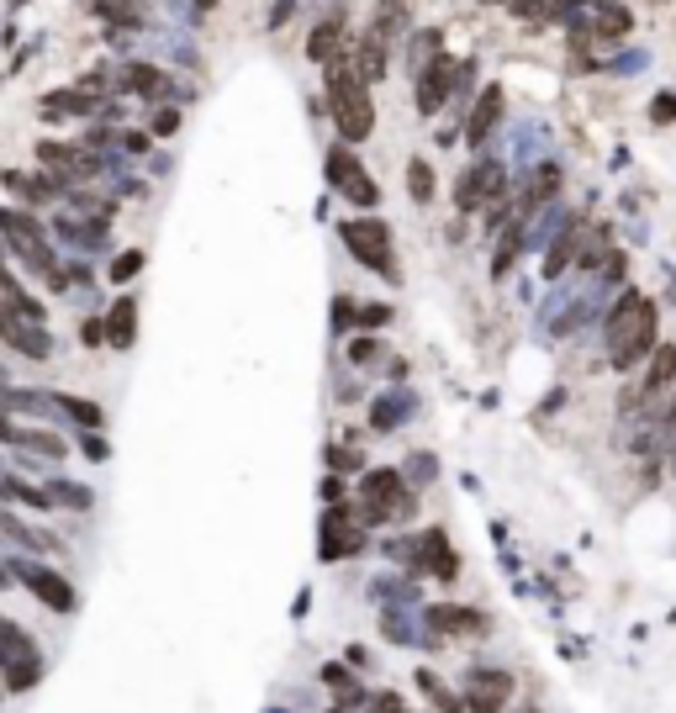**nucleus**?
Segmentation results:
<instances>
[{"label":"nucleus","mask_w":676,"mask_h":713,"mask_svg":"<svg viewBox=\"0 0 676 713\" xmlns=\"http://www.w3.org/2000/svg\"><path fill=\"white\" fill-rule=\"evenodd\" d=\"M655 339H661V312H655V302L645 291H624L608 312V360L618 370H629L655 349Z\"/></svg>","instance_id":"nucleus-1"},{"label":"nucleus","mask_w":676,"mask_h":713,"mask_svg":"<svg viewBox=\"0 0 676 713\" xmlns=\"http://www.w3.org/2000/svg\"><path fill=\"white\" fill-rule=\"evenodd\" d=\"M328 106H333V122L349 143H365L370 127H375V106L365 96V85H354V69L349 64H333L328 74Z\"/></svg>","instance_id":"nucleus-2"},{"label":"nucleus","mask_w":676,"mask_h":713,"mask_svg":"<svg viewBox=\"0 0 676 713\" xmlns=\"http://www.w3.org/2000/svg\"><path fill=\"white\" fill-rule=\"evenodd\" d=\"M344 243L354 249V259L360 265H370L375 275H397V265H391V228L381 217H354V222H344Z\"/></svg>","instance_id":"nucleus-3"},{"label":"nucleus","mask_w":676,"mask_h":713,"mask_svg":"<svg viewBox=\"0 0 676 713\" xmlns=\"http://www.w3.org/2000/svg\"><path fill=\"white\" fill-rule=\"evenodd\" d=\"M360 492H365V518H407L412 513V492L402 486L397 471H370Z\"/></svg>","instance_id":"nucleus-4"},{"label":"nucleus","mask_w":676,"mask_h":713,"mask_svg":"<svg viewBox=\"0 0 676 713\" xmlns=\"http://www.w3.org/2000/svg\"><path fill=\"white\" fill-rule=\"evenodd\" d=\"M16 576L27 581V587L43 597L48 608H59V613H69L74 608V587L59 576V571H48V566H37V560H16Z\"/></svg>","instance_id":"nucleus-5"},{"label":"nucleus","mask_w":676,"mask_h":713,"mask_svg":"<svg viewBox=\"0 0 676 713\" xmlns=\"http://www.w3.org/2000/svg\"><path fill=\"white\" fill-rule=\"evenodd\" d=\"M328 175H333V180L349 191V201H360V206H375V201H381V191H375V180L360 170V164H354V154H349V148H333V154H328Z\"/></svg>","instance_id":"nucleus-6"},{"label":"nucleus","mask_w":676,"mask_h":713,"mask_svg":"<svg viewBox=\"0 0 676 713\" xmlns=\"http://www.w3.org/2000/svg\"><path fill=\"white\" fill-rule=\"evenodd\" d=\"M0 333H6L11 349L32 354V360H48V333L37 328V323H22V317H16L11 307H0Z\"/></svg>","instance_id":"nucleus-7"},{"label":"nucleus","mask_w":676,"mask_h":713,"mask_svg":"<svg viewBox=\"0 0 676 713\" xmlns=\"http://www.w3.org/2000/svg\"><path fill=\"white\" fill-rule=\"evenodd\" d=\"M497 185H502V164H492V159L471 164V175H465V185H460V206H465V212H476L481 196H492Z\"/></svg>","instance_id":"nucleus-8"},{"label":"nucleus","mask_w":676,"mask_h":713,"mask_svg":"<svg viewBox=\"0 0 676 713\" xmlns=\"http://www.w3.org/2000/svg\"><path fill=\"white\" fill-rule=\"evenodd\" d=\"M101 328H106V344H111V349H127V344H133V339H138V302H133V296H122V302L106 312Z\"/></svg>","instance_id":"nucleus-9"},{"label":"nucleus","mask_w":676,"mask_h":713,"mask_svg":"<svg viewBox=\"0 0 676 713\" xmlns=\"http://www.w3.org/2000/svg\"><path fill=\"white\" fill-rule=\"evenodd\" d=\"M344 523H349V513H344V508H333V513L323 518V555H328V560L354 555V550L365 544V534H344Z\"/></svg>","instance_id":"nucleus-10"},{"label":"nucleus","mask_w":676,"mask_h":713,"mask_svg":"<svg viewBox=\"0 0 676 713\" xmlns=\"http://www.w3.org/2000/svg\"><path fill=\"white\" fill-rule=\"evenodd\" d=\"M449 80H455V64H449V59H439L434 69L423 74V90H418V111H439V106H444V96H449Z\"/></svg>","instance_id":"nucleus-11"},{"label":"nucleus","mask_w":676,"mask_h":713,"mask_svg":"<svg viewBox=\"0 0 676 713\" xmlns=\"http://www.w3.org/2000/svg\"><path fill=\"white\" fill-rule=\"evenodd\" d=\"M676 381V344H661L650 349V370H645V391L655 397V391H666Z\"/></svg>","instance_id":"nucleus-12"},{"label":"nucleus","mask_w":676,"mask_h":713,"mask_svg":"<svg viewBox=\"0 0 676 713\" xmlns=\"http://www.w3.org/2000/svg\"><path fill=\"white\" fill-rule=\"evenodd\" d=\"M502 122V90L492 85V90H486V96H481V106H476V117H471V138L481 143L486 133H492V127Z\"/></svg>","instance_id":"nucleus-13"},{"label":"nucleus","mask_w":676,"mask_h":713,"mask_svg":"<svg viewBox=\"0 0 676 713\" xmlns=\"http://www.w3.org/2000/svg\"><path fill=\"white\" fill-rule=\"evenodd\" d=\"M428 618H434L439 629H455V634H481V629H486V618L471 613V608H434Z\"/></svg>","instance_id":"nucleus-14"},{"label":"nucleus","mask_w":676,"mask_h":713,"mask_svg":"<svg viewBox=\"0 0 676 713\" xmlns=\"http://www.w3.org/2000/svg\"><path fill=\"white\" fill-rule=\"evenodd\" d=\"M423 550H428V555H423V566L434 571V576H455V555H449V539H444V534H428V539H423Z\"/></svg>","instance_id":"nucleus-15"},{"label":"nucleus","mask_w":676,"mask_h":713,"mask_svg":"<svg viewBox=\"0 0 676 713\" xmlns=\"http://www.w3.org/2000/svg\"><path fill=\"white\" fill-rule=\"evenodd\" d=\"M338 32H344V27H338V16H328V22L323 27H317L312 37H307V59L317 64V59H333V48H338Z\"/></svg>","instance_id":"nucleus-16"},{"label":"nucleus","mask_w":676,"mask_h":713,"mask_svg":"<svg viewBox=\"0 0 676 713\" xmlns=\"http://www.w3.org/2000/svg\"><path fill=\"white\" fill-rule=\"evenodd\" d=\"M407 191H412V201H418V206L434 201V170H428V159H412L407 164Z\"/></svg>","instance_id":"nucleus-17"},{"label":"nucleus","mask_w":676,"mask_h":713,"mask_svg":"<svg viewBox=\"0 0 676 713\" xmlns=\"http://www.w3.org/2000/svg\"><path fill=\"white\" fill-rule=\"evenodd\" d=\"M597 32L603 37H629V11L618 6V0H603V6H597Z\"/></svg>","instance_id":"nucleus-18"},{"label":"nucleus","mask_w":676,"mask_h":713,"mask_svg":"<svg viewBox=\"0 0 676 713\" xmlns=\"http://www.w3.org/2000/svg\"><path fill=\"white\" fill-rule=\"evenodd\" d=\"M59 407L69 412V418H80L85 428H101V407H96V402H80V397H64Z\"/></svg>","instance_id":"nucleus-19"},{"label":"nucleus","mask_w":676,"mask_h":713,"mask_svg":"<svg viewBox=\"0 0 676 713\" xmlns=\"http://www.w3.org/2000/svg\"><path fill=\"white\" fill-rule=\"evenodd\" d=\"M471 687L476 692H486V698H507V677H502V671H471Z\"/></svg>","instance_id":"nucleus-20"},{"label":"nucleus","mask_w":676,"mask_h":713,"mask_svg":"<svg viewBox=\"0 0 676 713\" xmlns=\"http://www.w3.org/2000/svg\"><path fill=\"white\" fill-rule=\"evenodd\" d=\"M138 270H143V254L138 249H127L122 259H111V280H133Z\"/></svg>","instance_id":"nucleus-21"},{"label":"nucleus","mask_w":676,"mask_h":713,"mask_svg":"<svg viewBox=\"0 0 676 713\" xmlns=\"http://www.w3.org/2000/svg\"><path fill=\"white\" fill-rule=\"evenodd\" d=\"M127 80H133V90H143V96H154V90H159V74L154 69H133Z\"/></svg>","instance_id":"nucleus-22"},{"label":"nucleus","mask_w":676,"mask_h":713,"mask_svg":"<svg viewBox=\"0 0 676 713\" xmlns=\"http://www.w3.org/2000/svg\"><path fill=\"white\" fill-rule=\"evenodd\" d=\"M323 682H328L333 692H354V687H349V671H344V666H328V671H323Z\"/></svg>","instance_id":"nucleus-23"},{"label":"nucleus","mask_w":676,"mask_h":713,"mask_svg":"<svg viewBox=\"0 0 676 713\" xmlns=\"http://www.w3.org/2000/svg\"><path fill=\"white\" fill-rule=\"evenodd\" d=\"M53 497H64V502H74V508H90V497L80 492V486H53Z\"/></svg>","instance_id":"nucleus-24"},{"label":"nucleus","mask_w":676,"mask_h":713,"mask_svg":"<svg viewBox=\"0 0 676 713\" xmlns=\"http://www.w3.org/2000/svg\"><path fill=\"white\" fill-rule=\"evenodd\" d=\"M650 111H655V117H676V101H671V96H666V101H655V106H650Z\"/></svg>","instance_id":"nucleus-25"},{"label":"nucleus","mask_w":676,"mask_h":713,"mask_svg":"<svg viewBox=\"0 0 676 713\" xmlns=\"http://www.w3.org/2000/svg\"><path fill=\"white\" fill-rule=\"evenodd\" d=\"M666 423H671V428H676V402H671V412H666Z\"/></svg>","instance_id":"nucleus-26"},{"label":"nucleus","mask_w":676,"mask_h":713,"mask_svg":"<svg viewBox=\"0 0 676 713\" xmlns=\"http://www.w3.org/2000/svg\"><path fill=\"white\" fill-rule=\"evenodd\" d=\"M523 713H534V708H523Z\"/></svg>","instance_id":"nucleus-27"}]
</instances>
